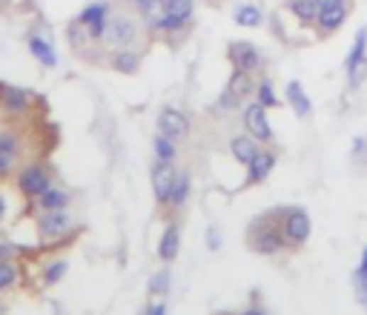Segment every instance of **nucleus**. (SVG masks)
Here are the masks:
<instances>
[{
  "label": "nucleus",
  "mask_w": 367,
  "mask_h": 315,
  "mask_svg": "<svg viewBox=\"0 0 367 315\" xmlns=\"http://www.w3.org/2000/svg\"><path fill=\"white\" fill-rule=\"evenodd\" d=\"M69 226H72V221H69V215L60 212V209H49V212L38 221V229H40V235H43L46 241L60 238L63 232H69Z\"/></svg>",
  "instance_id": "nucleus-1"
},
{
  "label": "nucleus",
  "mask_w": 367,
  "mask_h": 315,
  "mask_svg": "<svg viewBox=\"0 0 367 315\" xmlns=\"http://www.w3.org/2000/svg\"><path fill=\"white\" fill-rule=\"evenodd\" d=\"M18 187H21V192L26 198H35V195H40V192L49 189V175L40 167H26L21 172V178H18Z\"/></svg>",
  "instance_id": "nucleus-2"
},
{
  "label": "nucleus",
  "mask_w": 367,
  "mask_h": 315,
  "mask_svg": "<svg viewBox=\"0 0 367 315\" xmlns=\"http://www.w3.org/2000/svg\"><path fill=\"white\" fill-rule=\"evenodd\" d=\"M247 92H250V77H247L244 69H239V72L230 77V87H227V92H224V98H221V106H224V109H236L239 101H241Z\"/></svg>",
  "instance_id": "nucleus-3"
},
{
  "label": "nucleus",
  "mask_w": 367,
  "mask_h": 315,
  "mask_svg": "<svg viewBox=\"0 0 367 315\" xmlns=\"http://www.w3.org/2000/svg\"><path fill=\"white\" fill-rule=\"evenodd\" d=\"M0 106L12 115H21L29 109V95L18 87H9V84H0Z\"/></svg>",
  "instance_id": "nucleus-4"
},
{
  "label": "nucleus",
  "mask_w": 367,
  "mask_h": 315,
  "mask_svg": "<svg viewBox=\"0 0 367 315\" xmlns=\"http://www.w3.org/2000/svg\"><path fill=\"white\" fill-rule=\"evenodd\" d=\"M190 15H192V0H167V18L161 29H178L190 21Z\"/></svg>",
  "instance_id": "nucleus-5"
},
{
  "label": "nucleus",
  "mask_w": 367,
  "mask_h": 315,
  "mask_svg": "<svg viewBox=\"0 0 367 315\" xmlns=\"http://www.w3.org/2000/svg\"><path fill=\"white\" fill-rule=\"evenodd\" d=\"M104 35H106V40H109L112 46H129V43L135 40V26H132L126 18H115V21L106 23Z\"/></svg>",
  "instance_id": "nucleus-6"
},
{
  "label": "nucleus",
  "mask_w": 367,
  "mask_h": 315,
  "mask_svg": "<svg viewBox=\"0 0 367 315\" xmlns=\"http://www.w3.org/2000/svg\"><path fill=\"white\" fill-rule=\"evenodd\" d=\"M158 126H161V135L164 138H181V135H187V129H190V123H187V118L178 112V109H164L161 112V118H158Z\"/></svg>",
  "instance_id": "nucleus-7"
},
{
  "label": "nucleus",
  "mask_w": 367,
  "mask_h": 315,
  "mask_svg": "<svg viewBox=\"0 0 367 315\" xmlns=\"http://www.w3.org/2000/svg\"><path fill=\"white\" fill-rule=\"evenodd\" d=\"M175 170L170 167V161H161L158 167H155V172H153V187H155V195L161 198V201H170V195H172V187H175Z\"/></svg>",
  "instance_id": "nucleus-8"
},
{
  "label": "nucleus",
  "mask_w": 367,
  "mask_h": 315,
  "mask_svg": "<svg viewBox=\"0 0 367 315\" xmlns=\"http://www.w3.org/2000/svg\"><path fill=\"white\" fill-rule=\"evenodd\" d=\"M81 26L89 29L92 38H104V29H106V6L104 4H92L81 12Z\"/></svg>",
  "instance_id": "nucleus-9"
},
{
  "label": "nucleus",
  "mask_w": 367,
  "mask_h": 315,
  "mask_svg": "<svg viewBox=\"0 0 367 315\" xmlns=\"http://www.w3.org/2000/svg\"><path fill=\"white\" fill-rule=\"evenodd\" d=\"M244 123H247V129L256 135V138H261V140H270V123H267V118H264V106L261 104H253L250 109H247V115H244Z\"/></svg>",
  "instance_id": "nucleus-10"
},
{
  "label": "nucleus",
  "mask_w": 367,
  "mask_h": 315,
  "mask_svg": "<svg viewBox=\"0 0 367 315\" xmlns=\"http://www.w3.org/2000/svg\"><path fill=\"white\" fill-rule=\"evenodd\" d=\"M344 18H347V12H344V4H330V6H319V26L324 29V32H333V29H339L341 23H344Z\"/></svg>",
  "instance_id": "nucleus-11"
},
{
  "label": "nucleus",
  "mask_w": 367,
  "mask_h": 315,
  "mask_svg": "<svg viewBox=\"0 0 367 315\" xmlns=\"http://www.w3.org/2000/svg\"><path fill=\"white\" fill-rule=\"evenodd\" d=\"M230 57H233L236 69H244V72L258 66V52L250 43H230Z\"/></svg>",
  "instance_id": "nucleus-12"
},
{
  "label": "nucleus",
  "mask_w": 367,
  "mask_h": 315,
  "mask_svg": "<svg viewBox=\"0 0 367 315\" xmlns=\"http://www.w3.org/2000/svg\"><path fill=\"white\" fill-rule=\"evenodd\" d=\"M307 235H310V218H307V212H292L287 218V238L292 244H299V241H307Z\"/></svg>",
  "instance_id": "nucleus-13"
},
{
  "label": "nucleus",
  "mask_w": 367,
  "mask_h": 315,
  "mask_svg": "<svg viewBox=\"0 0 367 315\" xmlns=\"http://www.w3.org/2000/svg\"><path fill=\"white\" fill-rule=\"evenodd\" d=\"M135 6L143 12V18L150 21L153 26L161 29V23L167 18V0H135Z\"/></svg>",
  "instance_id": "nucleus-14"
},
{
  "label": "nucleus",
  "mask_w": 367,
  "mask_h": 315,
  "mask_svg": "<svg viewBox=\"0 0 367 315\" xmlns=\"http://www.w3.org/2000/svg\"><path fill=\"white\" fill-rule=\"evenodd\" d=\"M29 52L43 63V66H55L57 63V57H55V49L43 40V38H38V35H32L29 38Z\"/></svg>",
  "instance_id": "nucleus-15"
},
{
  "label": "nucleus",
  "mask_w": 367,
  "mask_h": 315,
  "mask_svg": "<svg viewBox=\"0 0 367 315\" xmlns=\"http://www.w3.org/2000/svg\"><path fill=\"white\" fill-rule=\"evenodd\" d=\"M270 170H273V155L256 152V158L250 161V181H264Z\"/></svg>",
  "instance_id": "nucleus-16"
},
{
  "label": "nucleus",
  "mask_w": 367,
  "mask_h": 315,
  "mask_svg": "<svg viewBox=\"0 0 367 315\" xmlns=\"http://www.w3.org/2000/svg\"><path fill=\"white\" fill-rule=\"evenodd\" d=\"M290 9H292V15H296V18H302L305 23L319 18V4H316V0H290Z\"/></svg>",
  "instance_id": "nucleus-17"
},
{
  "label": "nucleus",
  "mask_w": 367,
  "mask_h": 315,
  "mask_svg": "<svg viewBox=\"0 0 367 315\" xmlns=\"http://www.w3.org/2000/svg\"><path fill=\"white\" fill-rule=\"evenodd\" d=\"M175 253H178V229H175V226H170V229L164 232V238H161L158 255H161L164 261H172V258H175Z\"/></svg>",
  "instance_id": "nucleus-18"
},
{
  "label": "nucleus",
  "mask_w": 367,
  "mask_h": 315,
  "mask_svg": "<svg viewBox=\"0 0 367 315\" xmlns=\"http://www.w3.org/2000/svg\"><path fill=\"white\" fill-rule=\"evenodd\" d=\"M287 98H290L292 109H296L299 115H307V112H310V101H307V95H305V89H302L299 84H290V87H287Z\"/></svg>",
  "instance_id": "nucleus-19"
},
{
  "label": "nucleus",
  "mask_w": 367,
  "mask_h": 315,
  "mask_svg": "<svg viewBox=\"0 0 367 315\" xmlns=\"http://www.w3.org/2000/svg\"><path fill=\"white\" fill-rule=\"evenodd\" d=\"M38 201H40L43 209H63L69 198H66V192H60V189H46V192L38 195Z\"/></svg>",
  "instance_id": "nucleus-20"
},
{
  "label": "nucleus",
  "mask_w": 367,
  "mask_h": 315,
  "mask_svg": "<svg viewBox=\"0 0 367 315\" xmlns=\"http://www.w3.org/2000/svg\"><path fill=\"white\" fill-rule=\"evenodd\" d=\"M256 146H253V140L250 138H236L233 140V155L239 158V161H244V164H250L253 161V158H256Z\"/></svg>",
  "instance_id": "nucleus-21"
},
{
  "label": "nucleus",
  "mask_w": 367,
  "mask_h": 315,
  "mask_svg": "<svg viewBox=\"0 0 367 315\" xmlns=\"http://www.w3.org/2000/svg\"><path fill=\"white\" fill-rule=\"evenodd\" d=\"M18 281V270L12 261H0V292L4 289H12Z\"/></svg>",
  "instance_id": "nucleus-22"
},
{
  "label": "nucleus",
  "mask_w": 367,
  "mask_h": 315,
  "mask_svg": "<svg viewBox=\"0 0 367 315\" xmlns=\"http://www.w3.org/2000/svg\"><path fill=\"white\" fill-rule=\"evenodd\" d=\"M236 23H239V26H258V23H261V12H258L256 6H241V9L236 12Z\"/></svg>",
  "instance_id": "nucleus-23"
},
{
  "label": "nucleus",
  "mask_w": 367,
  "mask_h": 315,
  "mask_svg": "<svg viewBox=\"0 0 367 315\" xmlns=\"http://www.w3.org/2000/svg\"><path fill=\"white\" fill-rule=\"evenodd\" d=\"M253 244H256V250H261V253H270V250H275V247H278V235L267 229V232L256 235V238H253Z\"/></svg>",
  "instance_id": "nucleus-24"
},
{
  "label": "nucleus",
  "mask_w": 367,
  "mask_h": 315,
  "mask_svg": "<svg viewBox=\"0 0 367 315\" xmlns=\"http://www.w3.org/2000/svg\"><path fill=\"white\" fill-rule=\"evenodd\" d=\"M364 43H367V29H358V35H356V43H353V49H350V57H347V66H353V63H358V60L364 57Z\"/></svg>",
  "instance_id": "nucleus-25"
},
{
  "label": "nucleus",
  "mask_w": 367,
  "mask_h": 315,
  "mask_svg": "<svg viewBox=\"0 0 367 315\" xmlns=\"http://www.w3.org/2000/svg\"><path fill=\"white\" fill-rule=\"evenodd\" d=\"M115 69H118V72H135V69H138V55H132V52L115 55Z\"/></svg>",
  "instance_id": "nucleus-26"
},
{
  "label": "nucleus",
  "mask_w": 367,
  "mask_h": 315,
  "mask_svg": "<svg viewBox=\"0 0 367 315\" xmlns=\"http://www.w3.org/2000/svg\"><path fill=\"white\" fill-rule=\"evenodd\" d=\"M155 155H158V161H172V155H175V149H172L170 138L158 135V140H155Z\"/></svg>",
  "instance_id": "nucleus-27"
},
{
  "label": "nucleus",
  "mask_w": 367,
  "mask_h": 315,
  "mask_svg": "<svg viewBox=\"0 0 367 315\" xmlns=\"http://www.w3.org/2000/svg\"><path fill=\"white\" fill-rule=\"evenodd\" d=\"M347 72H350V84H353V87H358V84L364 81V74H367V57H361L358 63L347 66Z\"/></svg>",
  "instance_id": "nucleus-28"
},
{
  "label": "nucleus",
  "mask_w": 367,
  "mask_h": 315,
  "mask_svg": "<svg viewBox=\"0 0 367 315\" xmlns=\"http://www.w3.org/2000/svg\"><path fill=\"white\" fill-rule=\"evenodd\" d=\"M187 189H190V181H187V175H184V178H175V187H172V195H170V201H172V204H184V198H187Z\"/></svg>",
  "instance_id": "nucleus-29"
},
{
  "label": "nucleus",
  "mask_w": 367,
  "mask_h": 315,
  "mask_svg": "<svg viewBox=\"0 0 367 315\" xmlns=\"http://www.w3.org/2000/svg\"><path fill=\"white\" fill-rule=\"evenodd\" d=\"M63 272H66V261H55V264L46 270L43 281H46V284H55V281H60V278H63Z\"/></svg>",
  "instance_id": "nucleus-30"
},
{
  "label": "nucleus",
  "mask_w": 367,
  "mask_h": 315,
  "mask_svg": "<svg viewBox=\"0 0 367 315\" xmlns=\"http://www.w3.org/2000/svg\"><path fill=\"white\" fill-rule=\"evenodd\" d=\"M15 152H18V140L12 135H0V155L15 158Z\"/></svg>",
  "instance_id": "nucleus-31"
},
{
  "label": "nucleus",
  "mask_w": 367,
  "mask_h": 315,
  "mask_svg": "<svg viewBox=\"0 0 367 315\" xmlns=\"http://www.w3.org/2000/svg\"><path fill=\"white\" fill-rule=\"evenodd\" d=\"M258 101H261V106H273V104H275V95H273L270 84H261V89H258Z\"/></svg>",
  "instance_id": "nucleus-32"
},
{
  "label": "nucleus",
  "mask_w": 367,
  "mask_h": 315,
  "mask_svg": "<svg viewBox=\"0 0 367 315\" xmlns=\"http://www.w3.org/2000/svg\"><path fill=\"white\" fill-rule=\"evenodd\" d=\"M356 284H358V289H356L358 301H367V272H358L356 275Z\"/></svg>",
  "instance_id": "nucleus-33"
},
{
  "label": "nucleus",
  "mask_w": 367,
  "mask_h": 315,
  "mask_svg": "<svg viewBox=\"0 0 367 315\" xmlns=\"http://www.w3.org/2000/svg\"><path fill=\"white\" fill-rule=\"evenodd\" d=\"M167 281H170V275H167V272L155 275V278H153V292H164V289H167Z\"/></svg>",
  "instance_id": "nucleus-34"
},
{
  "label": "nucleus",
  "mask_w": 367,
  "mask_h": 315,
  "mask_svg": "<svg viewBox=\"0 0 367 315\" xmlns=\"http://www.w3.org/2000/svg\"><path fill=\"white\" fill-rule=\"evenodd\" d=\"M9 164H12V158L0 155V178H6V172H9Z\"/></svg>",
  "instance_id": "nucleus-35"
},
{
  "label": "nucleus",
  "mask_w": 367,
  "mask_h": 315,
  "mask_svg": "<svg viewBox=\"0 0 367 315\" xmlns=\"http://www.w3.org/2000/svg\"><path fill=\"white\" fill-rule=\"evenodd\" d=\"M358 272H367V250H364V255H361V267H358Z\"/></svg>",
  "instance_id": "nucleus-36"
},
{
  "label": "nucleus",
  "mask_w": 367,
  "mask_h": 315,
  "mask_svg": "<svg viewBox=\"0 0 367 315\" xmlns=\"http://www.w3.org/2000/svg\"><path fill=\"white\" fill-rule=\"evenodd\" d=\"M150 315H164V304H158V306H153V309H150Z\"/></svg>",
  "instance_id": "nucleus-37"
},
{
  "label": "nucleus",
  "mask_w": 367,
  "mask_h": 315,
  "mask_svg": "<svg viewBox=\"0 0 367 315\" xmlns=\"http://www.w3.org/2000/svg\"><path fill=\"white\" fill-rule=\"evenodd\" d=\"M4 212H6V204H4V198H0V218H4Z\"/></svg>",
  "instance_id": "nucleus-38"
},
{
  "label": "nucleus",
  "mask_w": 367,
  "mask_h": 315,
  "mask_svg": "<svg viewBox=\"0 0 367 315\" xmlns=\"http://www.w3.org/2000/svg\"><path fill=\"white\" fill-rule=\"evenodd\" d=\"M244 315H264V312H258V309H250V312H244Z\"/></svg>",
  "instance_id": "nucleus-39"
},
{
  "label": "nucleus",
  "mask_w": 367,
  "mask_h": 315,
  "mask_svg": "<svg viewBox=\"0 0 367 315\" xmlns=\"http://www.w3.org/2000/svg\"><path fill=\"white\" fill-rule=\"evenodd\" d=\"M0 312H4V306H0Z\"/></svg>",
  "instance_id": "nucleus-40"
}]
</instances>
